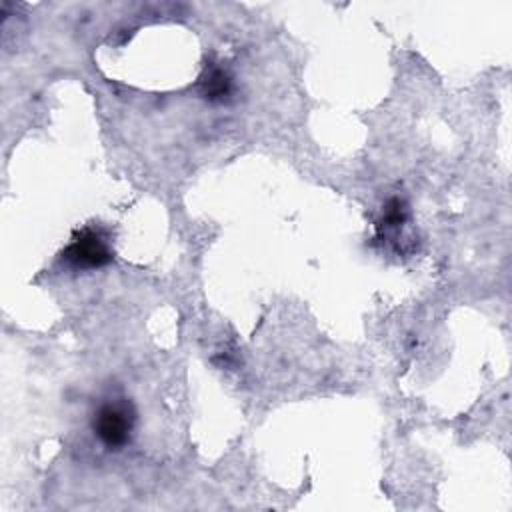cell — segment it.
Instances as JSON below:
<instances>
[{
  "mask_svg": "<svg viewBox=\"0 0 512 512\" xmlns=\"http://www.w3.org/2000/svg\"><path fill=\"white\" fill-rule=\"evenodd\" d=\"M92 428L106 448L118 450L130 442L134 412L126 402H106L96 410Z\"/></svg>",
  "mask_w": 512,
  "mask_h": 512,
  "instance_id": "1",
  "label": "cell"
},
{
  "mask_svg": "<svg viewBox=\"0 0 512 512\" xmlns=\"http://www.w3.org/2000/svg\"><path fill=\"white\" fill-rule=\"evenodd\" d=\"M62 260L72 268L94 270L102 268L112 260V250L106 236L100 230L84 228L62 252Z\"/></svg>",
  "mask_w": 512,
  "mask_h": 512,
  "instance_id": "2",
  "label": "cell"
},
{
  "mask_svg": "<svg viewBox=\"0 0 512 512\" xmlns=\"http://www.w3.org/2000/svg\"><path fill=\"white\" fill-rule=\"evenodd\" d=\"M200 92L208 102H228L232 96V76L226 68H222L220 64H206L204 72L200 76Z\"/></svg>",
  "mask_w": 512,
  "mask_h": 512,
  "instance_id": "3",
  "label": "cell"
},
{
  "mask_svg": "<svg viewBox=\"0 0 512 512\" xmlns=\"http://www.w3.org/2000/svg\"><path fill=\"white\" fill-rule=\"evenodd\" d=\"M406 218H408L406 204L400 198H390L384 206L380 228H398L406 222Z\"/></svg>",
  "mask_w": 512,
  "mask_h": 512,
  "instance_id": "4",
  "label": "cell"
}]
</instances>
